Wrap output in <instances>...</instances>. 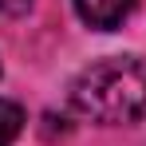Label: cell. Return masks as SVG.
I'll return each mask as SVG.
<instances>
[{
	"label": "cell",
	"instance_id": "cell-1",
	"mask_svg": "<svg viewBox=\"0 0 146 146\" xmlns=\"http://www.w3.org/2000/svg\"><path fill=\"white\" fill-rule=\"evenodd\" d=\"M75 115L107 126L146 119V59L142 55H107L87 63L67 87Z\"/></svg>",
	"mask_w": 146,
	"mask_h": 146
},
{
	"label": "cell",
	"instance_id": "cell-4",
	"mask_svg": "<svg viewBox=\"0 0 146 146\" xmlns=\"http://www.w3.org/2000/svg\"><path fill=\"white\" fill-rule=\"evenodd\" d=\"M28 8H32V0H0V12L4 16H24Z\"/></svg>",
	"mask_w": 146,
	"mask_h": 146
},
{
	"label": "cell",
	"instance_id": "cell-2",
	"mask_svg": "<svg viewBox=\"0 0 146 146\" xmlns=\"http://www.w3.org/2000/svg\"><path fill=\"white\" fill-rule=\"evenodd\" d=\"M75 16L95 32H115V28L126 24V16L134 12L138 0H71Z\"/></svg>",
	"mask_w": 146,
	"mask_h": 146
},
{
	"label": "cell",
	"instance_id": "cell-3",
	"mask_svg": "<svg viewBox=\"0 0 146 146\" xmlns=\"http://www.w3.org/2000/svg\"><path fill=\"white\" fill-rule=\"evenodd\" d=\"M24 130V107L12 99H0V146H12Z\"/></svg>",
	"mask_w": 146,
	"mask_h": 146
}]
</instances>
